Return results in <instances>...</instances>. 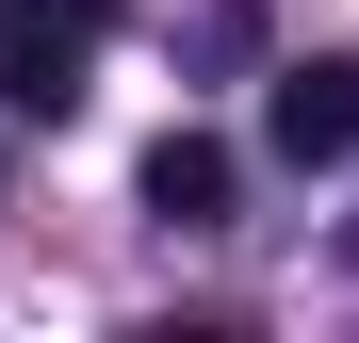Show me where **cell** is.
<instances>
[{
    "instance_id": "cell-1",
    "label": "cell",
    "mask_w": 359,
    "mask_h": 343,
    "mask_svg": "<svg viewBox=\"0 0 359 343\" xmlns=\"http://www.w3.org/2000/svg\"><path fill=\"white\" fill-rule=\"evenodd\" d=\"M82 66H98L82 0H0V114H33V131H66V114H82Z\"/></svg>"
},
{
    "instance_id": "cell-2",
    "label": "cell",
    "mask_w": 359,
    "mask_h": 343,
    "mask_svg": "<svg viewBox=\"0 0 359 343\" xmlns=\"http://www.w3.org/2000/svg\"><path fill=\"white\" fill-rule=\"evenodd\" d=\"M262 147L311 180V163H359V66L343 49H311V66H278L262 82Z\"/></svg>"
},
{
    "instance_id": "cell-3",
    "label": "cell",
    "mask_w": 359,
    "mask_h": 343,
    "mask_svg": "<svg viewBox=\"0 0 359 343\" xmlns=\"http://www.w3.org/2000/svg\"><path fill=\"white\" fill-rule=\"evenodd\" d=\"M147 213H163V229H229V147H212V131H163V147H147Z\"/></svg>"
}]
</instances>
